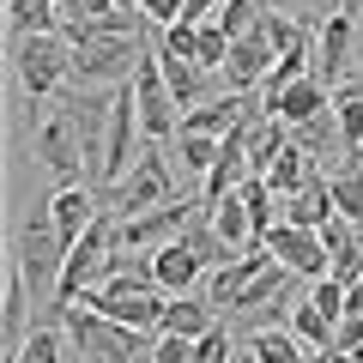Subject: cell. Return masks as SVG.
<instances>
[{"instance_id": "obj_9", "label": "cell", "mask_w": 363, "mask_h": 363, "mask_svg": "<svg viewBox=\"0 0 363 363\" xmlns=\"http://www.w3.org/2000/svg\"><path fill=\"white\" fill-rule=\"evenodd\" d=\"M267 255L279 260L285 272H297V279H327L333 272V260H327V242H321V230H297V224H272V236H267Z\"/></svg>"}, {"instance_id": "obj_4", "label": "cell", "mask_w": 363, "mask_h": 363, "mask_svg": "<svg viewBox=\"0 0 363 363\" xmlns=\"http://www.w3.org/2000/svg\"><path fill=\"white\" fill-rule=\"evenodd\" d=\"M145 37H109V43H85L73 49V73H67V91H121L133 85V73L145 67Z\"/></svg>"}, {"instance_id": "obj_32", "label": "cell", "mask_w": 363, "mask_h": 363, "mask_svg": "<svg viewBox=\"0 0 363 363\" xmlns=\"http://www.w3.org/2000/svg\"><path fill=\"white\" fill-rule=\"evenodd\" d=\"M224 13V0H182V25H212Z\"/></svg>"}, {"instance_id": "obj_17", "label": "cell", "mask_w": 363, "mask_h": 363, "mask_svg": "<svg viewBox=\"0 0 363 363\" xmlns=\"http://www.w3.org/2000/svg\"><path fill=\"white\" fill-rule=\"evenodd\" d=\"M327 218H333V188H327V176H315L303 194L285 200V224H297V230H321Z\"/></svg>"}, {"instance_id": "obj_25", "label": "cell", "mask_w": 363, "mask_h": 363, "mask_svg": "<svg viewBox=\"0 0 363 363\" xmlns=\"http://www.w3.org/2000/svg\"><path fill=\"white\" fill-rule=\"evenodd\" d=\"M291 333H297L309 351H333V333H339V327L327 321V315L315 309L309 297H303V303H291Z\"/></svg>"}, {"instance_id": "obj_5", "label": "cell", "mask_w": 363, "mask_h": 363, "mask_svg": "<svg viewBox=\"0 0 363 363\" xmlns=\"http://www.w3.org/2000/svg\"><path fill=\"white\" fill-rule=\"evenodd\" d=\"M67 73H73V43L61 37V30H49V37H30V43H13V79H18V104H55L67 85Z\"/></svg>"}, {"instance_id": "obj_6", "label": "cell", "mask_w": 363, "mask_h": 363, "mask_svg": "<svg viewBox=\"0 0 363 363\" xmlns=\"http://www.w3.org/2000/svg\"><path fill=\"white\" fill-rule=\"evenodd\" d=\"M104 212H116V218H140V212H157L176 200V169H169V157L157 152H140V164L128 169V176L116 182V188H104Z\"/></svg>"}, {"instance_id": "obj_7", "label": "cell", "mask_w": 363, "mask_h": 363, "mask_svg": "<svg viewBox=\"0 0 363 363\" xmlns=\"http://www.w3.org/2000/svg\"><path fill=\"white\" fill-rule=\"evenodd\" d=\"M133 97H140V133L152 145H176V133H182V104L169 97V85H164V67H157V49L145 55V67L133 73Z\"/></svg>"}, {"instance_id": "obj_35", "label": "cell", "mask_w": 363, "mask_h": 363, "mask_svg": "<svg viewBox=\"0 0 363 363\" xmlns=\"http://www.w3.org/2000/svg\"><path fill=\"white\" fill-rule=\"evenodd\" d=\"M67 363H91V357H85V351H67Z\"/></svg>"}, {"instance_id": "obj_31", "label": "cell", "mask_w": 363, "mask_h": 363, "mask_svg": "<svg viewBox=\"0 0 363 363\" xmlns=\"http://www.w3.org/2000/svg\"><path fill=\"white\" fill-rule=\"evenodd\" d=\"M140 13L152 18V25L169 30V25H182V0H140Z\"/></svg>"}, {"instance_id": "obj_13", "label": "cell", "mask_w": 363, "mask_h": 363, "mask_svg": "<svg viewBox=\"0 0 363 363\" xmlns=\"http://www.w3.org/2000/svg\"><path fill=\"white\" fill-rule=\"evenodd\" d=\"M272 267V255H267V242H255V248H242V255H236L230 260V267H218V272H212V285H206V303H212V309H230V303L236 297H242V291L248 285H255V279H260V272H267Z\"/></svg>"}, {"instance_id": "obj_27", "label": "cell", "mask_w": 363, "mask_h": 363, "mask_svg": "<svg viewBox=\"0 0 363 363\" xmlns=\"http://www.w3.org/2000/svg\"><path fill=\"white\" fill-rule=\"evenodd\" d=\"M309 303H315L333 327H345V315H351V309H345V285H339V279H315V285H309Z\"/></svg>"}, {"instance_id": "obj_28", "label": "cell", "mask_w": 363, "mask_h": 363, "mask_svg": "<svg viewBox=\"0 0 363 363\" xmlns=\"http://www.w3.org/2000/svg\"><path fill=\"white\" fill-rule=\"evenodd\" d=\"M109 13H121L116 0H61V25H97Z\"/></svg>"}, {"instance_id": "obj_30", "label": "cell", "mask_w": 363, "mask_h": 363, "mask_svg": "<svg viewBox=\"0 0 363 363\" xmlns=\"http://www.w3.org/2000/svg\"><path fill=\"white\" fill-rule=\"evenodd\" d=\"M152 363H194V339H157Z\"/></svg>"}, {"instance_id": "obj_10", "label": "cell", "mask_w": 363, "mask_h": 363, "mask_svg": "<svg viewBox=\"0 0 363 363\" xmlns=\"http://www.w3.org/2000/svg\"><path fill=\"white\" fill-rule=\"evenodd\" d=\"M37 321L43 315H37V297H30L25 272L6 260V291H0V357L6 363H18V351H25V339H30Z\"/></svg>"}, {"instance_id": "obj_18", "label": "cell", "mask_w": 363, "mask_h": 363, "mask_svg": "<svg viewBox=\"0 0 363 363\" xmlns=\"http://www.w3.org/2000/svg\"><path fill=\"white\" fill-rule=\"evenodd\" d=\"M333 121H339V140H345V157H363V79L333 91Z\"/></svg>"}, {"instance_id": "obj_20", "label": "cell", "mask_w": 363, "mask_h": 363, "mask_svg": "<svg viewBox=\"0 0 363 363\" xmlns=\"http://www.w3.org/2000/svg\"><path fill=\"white\" fill-rule=\"evenodd\" d=\"M176 242H188V248L200 255V267H212V272H218V267H230V260H236V248L224 242L218 230H212V212H206V206L194 212V224H188V230L176 236Z\"/></svg>"}, {"instance_id": "obj_16", "label": "cell", "mask_w": 363, "mask_h": 363, "mask_svg": "<svg viewBox=\"0 0 363 363\" xmlns=\"http://www.w3.org/2000/svg\"><path fill=\"white\" fill-rule=\"evenodd\" d=\"M157 67H164V85H169V97L182 104V116L206 104V73H200L194 61H182V55H164V49H157Z\"/></svg>"}, {"instance_id": "obj_34", "label": "cell", "mask_w": 363, "mask_h": 363, "mask_svg": "<svg viewBox=\"0 0 363 363\" xmlns=\"http://www.w3.org/2000/svg\"><path fill=\"white\" fill-rule=\"evenodd\" d=\"M116 6H121V13H140V0H116Z\"/></svg>"}, {"instance_id": "obj_15", "label": "cell", "mask_w": 363, "mask_h": 363, "mask_svg": "<svg viewBox=\"0 0 363 363\" xmlns=\"http://www.w3.org/2000/svg\"><path fill=\"white\" fill-rule=\"evenodd\" d=\"M212 327H218V309H212L206 297H169L157 339H200V333H212Z\"/></svg>"}, {"instance_id": "obj_26", "label": "cell", "mask_w": 363, "mask_h": 363, "mask_svg": "<svg viewBox=\"0 0 363 363\" xmlns=\"http://www.w3.org/2000/svg\"><path fill=\"white\" fill-rule=\"evenodd\" d=\"M327 188H333V212L351 224H363V164L351 169H327Z\"/></svg>"}, {"instance_id": "obj_11", "label": "cell", "mask_w": 363, "mask_h": 363, "mask_svg": "<svg viewBox=\"0 0 363 363\" xmlns=\"http://www.w3.org/2000/svg\"><path fill=\"white\" fill-rule=\"evenodd\" d=\"M272 67H279V49H272L267 18H260L248 37H236V43H230V67H224V85H230L236 97H242V91H260Z\"/></svg>"}, {"instance_id": "obj_8", "label": "cell", "mask_w": 363, "mask_h": 363, "mask_svg": "<svg viewBox=\"0 0 363 363\" xmlns=\"http://www.w3.org/2000/svg\"><path fill=\"white\" fill-rule=\"evenodd\" d=\"M194 212H200V200H169V206H157V212L121 218L116 248H133V255H157L164 242H176V236L188 230V224H194Z\"/></svg>"}, {"instance_id": "obj_2", "label": "cell", "mask_w": 363, "mask_h": 363, "mask_svg": "<svg viewBox=\"0 0 363 363\" xmlns=\"http://www.w3.org/2000/svg\"><path fill=\"white\" fill-rule=\"evenodd\" d=\"M30 164H37L55 188H79V182H91V157H85V140H79L67 104H49L37 121H30Z\"/></svg>"}, {"instance_id": "obj_29", "label": "cell", "mask_w": 363, "mask_h": 363, "mask_svg": "<svg viewBox=\"0 0 363 363\" xmlns=\"http://www.w3.org/2000/svg\"><path fill=\"white\" fill-rule=\"evenodd\" d=\"M194 363H230V327H212V333L194 339Z\"/></svg>"}, {"instance_id": "obj_1", "label": "cell", "mask_w": 363, "mask_h": 363, "mask_svg": "<svg viewBox=\"0 0 363 363\" xmlns=\"http://www.w3.org/2000/svg\"><path fill=\"white\" fill-rule=\"evenodd\" d=\"M13 267L25 272V285H30V297L37 303H49V315H55V291H61V267H67V242L55 236V218H49V200H43L37 212H30L25 224H18V236H13ZM43 315V321H49Z\"/></svg>"}, {"instance_id": "obj_36", "label": "cell", "mask_w": 363, "mask_h": 363, "mask_svg": "<svg viewBox=\"0 0 363 363\" xmlns=\"http://www.w3.org/2000/svg\"><path fill=\"white\" fill-rule=\"evenodd\" d=\"M37 6H55V13H61V0H37Z\"/></svg>"}, {"instance_id": "obj_33", "label": "cell", "mask_w": 363, "mask_h": 363, "mask_svg": "<svg viewBox=\"0 0 363 363\" xmlns=\"http://www.w3.org/2000/svg\"><path fill=\"white\" fill-rule=\"evenodd\" d=\"M345 309H351V315H363V279H357V285H345Z\"/></svg>"}, {"instance_id": "obj_14", "label": "cell", "mask_w": 363, "mask_h": 363, "mask_svg": "<svg viewBox=\"0 0 363 363\" xmlns=\"http://www.w3.org/2000/svg\"><path fill=\"white\" fill-rule=\"evenodd\" d=\"M152 267H157V291H164V297H188V291L200 285V272H206L188 242H164L152 255Z\"/></svg>"}, {"instance_id": "obj_23", "label": "cell", "mask_w": 363, "mask_h": 363, "mask_svg": "<svg viewBox=\"0 0 363 363\" xmlns=\"http://www.w3.org/2000/svg\"><path fill=\"white\" fill-rule=\"evenodd\" d=\"M67 351H73V339H67L61 321H37L25 339V351H18V363H67Z\"/></svg>"}, {"instance_id": "obj_24", "label": "cell", "mask_w": 363, "mask_h": 363, "mask_svg": "<svg viewBox=\"0 0 363 363\" xmlns=\"http://www.w3.org/2000/svg\"><path fill=\"white\" fill-rule=\"evenodd\" d=\"M176 157H182L188 176L206 182L212 169H218V157H224V140H206V133H176Z\"/></svg>"}, {"instance_id": "obj_12", "label": "cell", "mask_w": 363, "mask_h": 363, "mask_svg": "<svg viewBox=\"0 0 363 363\" xmlns=\"http://www.w3.org/2000/svg\"><path fill=\"white\" fill-rule=\"evenodd\" d=\"M351 37H357V18H351V6H333V13L321 18V43H315V79H321L327 91H339V85H345Z\"/></svg>"}, {"instance_id": "obj_22", "label": "cell", "mask_w": 363, "mask_h": 363, "mask_svg": "<svg viewBox=\"0 0 363 363\" xmlns=\"http://www.w3.org/2000/svg\"><path fill=\"white\" fill-rule=\"evenodd\" d=\"M6 30H13V43L49 37V30H61V13L55 6H37V0H6Z\"/></svg>"}, {"instance_id": "obj_21", "label": "cell", "mask_w": 363, "mask_h": 363, "mask_svg": "<svg viewBox=\"0 0 363 363\" xmlns=\"http://www.w3.org/2000/svg\"><path fill=\"white\" fill-rule=\"evenodd\" d=\"M206 212H212V230H218L236 255H242V248H255V218H248V200H242V194L218 200V206H206Z\"/></svg>"}, {"instance_id": "obj_19", "label": "cell", "mask_w": 363, "mask_h": 363, "mask_svg": "<svg viewBox=\"0 0 363 363\" xmlns=\"http://www.w3.org/2000/svg\"><path fill=\"white\" fill-rule=\"evenodd\" d=\"M248 357L255 363H309V345L291 327H260V333H248Z\"/></svg>"}, {"instance_id": "obj_3", "label": "cell", "mask_w": 363, "mask_h": 363, "mask_svg": "<svg viewBox=\"0 0 363 363\" xmlns=\"http://www.w3.org/2000/svg\"><path fill=\"white\" fill-rule=\"evenodd\" d=\"M61 327H67V339H73V351H85L91 363H152V345H157L152 333H133V327H121V321H109V315L85 309V303L67 309Z\"/></svg>"}]
</instances>
